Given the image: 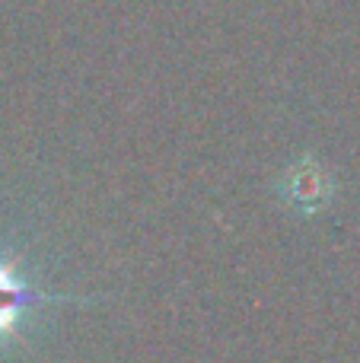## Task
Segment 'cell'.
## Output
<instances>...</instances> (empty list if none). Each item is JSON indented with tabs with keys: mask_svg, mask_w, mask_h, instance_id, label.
Masks as SVG:
<instances>
[{
	"mask_svg": "<svg viewBox=\"0 0 360 363\" xmlns=\"http://www.w3.org/2000/svg\"><path fill=\"white\" fill-rule=\"evenodd\" d=\"M57 303H93L89 296H64L42 290L19 271L16 258L0 255V345L10 338H19V328L35 309L57 306Z\"/></svg>",
	"mask_w": 360,
	"mask_h": 363,
	"instance_id": "6da1fadb",
	"label": "cell"
},
{
	"mask_svg": "<svg viewBox=\"0 0 360 363\" xmlns=\"http://www.w3.org/2000/svg\"><path fill=\"white\" fill-rule=\"evenodd\" d=\"M325 191H329L325 176H322V169H316L313 160H303L300 166H291V169H287L284 194L291 204H303V211H313L316 204L325 201Z\"/></svg>",
	"mask_w": 360,
	"mask_h": 363,
	"instance_id": "7a4b0ae2",
	"label": "cell"
}]
</instances>
